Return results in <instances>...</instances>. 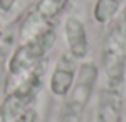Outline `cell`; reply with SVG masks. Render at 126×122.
I'll use <instances>...</instances> for the list:
<instances>
[{"mask_svg": "<svg viewBox=\"0 0 126 122\" xmlns=\"http://www.w3.org/2000/svg\"><path fill=\"white\" fill-rule=\"evenodd\" d=\"M54 44L56 32L51 26L35 34L34 37L22 40L18 47H15L8 60V66H6V84H8L6 92L15 88L27 75H31L42 64V61L45 60V56Z\"/></svg>", "mask_w": 126, "mask_h": 122, "instance_id": "cell-1", "label": "cell"}, {"mask_svg": "<svg viewBox=\"0 0 126 122\" xmlns=\"http://www.w3.org/2000/svg\"><path fill=\"white\" fill-rule=\"evenodd\" d=\"M40 69L38 66L21 84L6 92L0 103V122H32V104L42 87Z\"/></svg>", "mask_w": 126, "mask_h": 122, "instance_id": "cell-2", "label": "cell"}, {"mask_svg": "<svg viewBox=\"0 0 126 122\" xmlns=\"http://www.w3.org/2000/svg\"><path fill=\"white\" fill-rule=\"evenodd\" d=\"M97 77L99 69L93 61L80 63L74 85L64 98L59 122H83L85 109L91 100V95L97 84Z\"/></svg>", "mask_w": 126, "mask_h": 122, "instance_id": "cell-3", "label": "cell"}, {"mask_svg": "<svg viewBox=\"0 0 126 122\" xmlns=\"http://www.w3.org/2000/svg\"><path fill=\"white\" fill-rule=\"evenodd\" d=\"M102 69L107 77V85L121 87L126 69V44L118 29L107 35L102 48Z\"/></svg>", "mask_w": 126, "mask_h": 122, "instance_id": "cell-4", "label": "cell"}, {"mask_svg": "<svg viewBox=\"0 0 126 122\" xmlns=\"http://www.w3.org/2000/svg\"><path fill=\"white\" fill-rule=\"evenodd\" d=\"M65 5L67 0H38L19 24L21 39L27 40L46 27H51V23L64 11Z\"/></svg>", "mask_w": 126, "mask_h": 122, "instance_id": "cell-5", "label": "cell"}, {"mask_svg": "<svg viewBox=\"0 0 126 122\" xmlns=\"http://www.w3.org/2000/svg\"><path fill=\"white\" fill-rule=\"evenodd\" d=\"M78 60L70 55L67 50L59 55L53 72L49 75V92L58 98H65V95L70 92L74 80L77 77L78 71Z\"/></svg>", "mask_w": 126, "mask_h": 122, "instance_id": "cell-6", "label": "cell"}, {"mask_svg": "<svg viewBox=\"0 0 126 122\" xmlns=\"http://www.w3.org/2000/svg\"><path fill=\"white\" fill-rule=\"evenodd\" d=\"M125 100L121 87L105 85L97 101L96 122H125Z\"/></svg>", "mask_w": 126, "mask_h": 122, "instance_id": "cell-7", "label": "cell"}, {"mask_svg": "<svg viewBox=\"0 0 126 122\" xmlns=\"http://www.w3.org/2000/svg\"><path fill=\"white\" fill-rule=\"evenodd\" d=\"M62 31H64V39L67 44V51L74 55L78 61H83L89 51L86 26L77 16H67L62 24Z\"/></svg>", "mask_w": 126, "mask_h": 122, "instance_id": "cell-8", "label": "cell"}, {"mask_svg": "<svg viewBox=\"0 0 126 122\" xmlns=\"http://www.w3.org/2000/svg\"><path fill=\"white\" fill-rule=\"evenodd\" d=\"M18 34L19 27H16V24L5 26L3 29H0V88L6 77V66H8V60L15 50Z\"/></svg>", "mask_w": 126, "mask_h": 122, "instance_id": "cell-9", "label": "cell"}, {"mask_svg": "<svg viewBox=\"0 0 126 122\" xmlns=\"http://www.w3.org/2000/svg\"><path fill=\"white\" fill-rule=\"evenodd\" d=\"M125 0H96L93 6V18L97 24H109L120 11Z\"/></svg>", "mask_w": 126, "mask_h": 122, "instance_id": "cell-10", "label": "cell"}, {"mask_svg": "<svg viewBox=\"0 0 126 122\" xmlns=\"http://www.w3.org/2000/svg\"><path fill=\"white\" fill-rule=\"evenodd\" d=\"M16 2H18V0H0V11H3V13L10 11V10L15 6Z\"/></svg>", "mask_w": 126, "mask_h": 122, "instance_id": "cell-11", "label": "cell"}, {"mask_svg": "<svg viewBox=\"0 0 126 122\" xmlns=\"http://www.w3.org/2000/svg\"><path fill=\"white\" fill-rule=\"evenodd\" d=\"M0 13H2V11H0Z\"/></svg>", "mask_w": 126, "mask_h": 122, "instance_id": "cell-12", "label": "cell"}]
</instances>
